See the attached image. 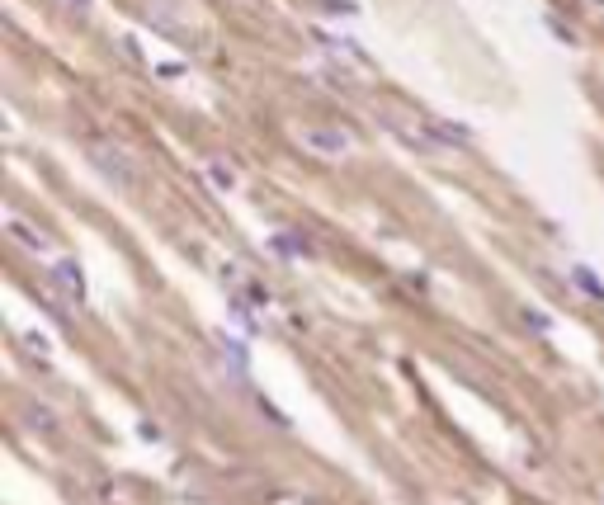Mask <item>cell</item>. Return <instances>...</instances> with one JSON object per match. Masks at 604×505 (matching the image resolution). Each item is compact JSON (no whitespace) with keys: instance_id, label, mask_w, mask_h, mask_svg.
<instances>
[{"instance_id":"6da1fadb","label":"cell","mask_w":604,"mask_h":505,"mask_svg":"<svg viewBox=\"0 0 604 505\" xmlns=\"http://www.w3.org/2000/svg\"><path fill=\"white\" fill-rule=\"evenodd\" d=\"M302 147L322 151V156H345V151H349V138H345L340 128H307V132H302Z\"/></svg>"},{"instance_id":"3957f363","label":"cell","mask_w":604,"mask_h":505,"mask_svg":"<svg viewBox=\"0 0 604 505\" xmlns=\"http://www.w3.org/2000/svg\"><path fill=\"white\" fill-rule=\"evenodd\" d=\"M576 283H581V289L591 293V298H604V289H600V283H595L591 274H585V269H576Z\"/></svg>"},{"instance_id":"7a4b0ae2","label":"cell","mask_w":604,"mask_h":505,"mask_svg":"<svg viewBox=\"0 0 604 505\" xmlns=\"http://www.w3.org/2000/svg\"><path fill=\"white\" fill-rule=\"evenodd\" d=\"M53 279H57V289L66 293V302H80V298H86V279H80L76 265H57Z\"/></svg>"}]
</instances>
